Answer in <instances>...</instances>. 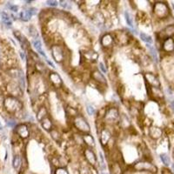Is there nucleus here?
Listing matches in <instances>:
<instances>
[{"label": "nucleus", "instance_id": "18", "mask_svg": "<svg viewBox=\"0 0 174 174\" xmlns=\"http://www.w3.org/2000/svg\"><path fill=\"white\" fill-rule=\"evenodd\" d=\"M83 140H84V144H86V146H88L89 147H93L95 146V140L93 139V137L90 134H85L83 136Z\"/></svg>", "mask_w": 174, "mask_h": 174}, {"label": "nucleus", "instance_id": "35", "mask_svg": "<svg viewBox=\"0 0 174 174\" xmlns=\"http://www.w3.org/2000/svg\"><path fill=\"white\" fill-rule=\"evenodd\" d=\"M99 68H100V70H101L102 72H103L104 73L107 72V69H106V65H105V64H104V63H102V62L99 63Z\"/></svg>", "mask_w": 174, "mask_h": 174}, {"label": "nucleus", "instance_id": "42", "mask_svg": "<svg viewBox=\"0 0 174 174\" xmlns=\"http://www.w3.org/2000/svg\"><path fill=\"white\" fill-rule=\"evenodd\" d=\"M0 130H3V125L1 123H0Z\"/></svg>", "mask_w": 174, "mask_h": 174}, {"label": "nucleus", "instance_id": "40", "mask_svg": "<svg viewBox=\"0 0 174 174\" xmlns=\"http://www.w3.org/2000/svg\"><path fill=\"white\" fill-rule=\"evenodd\" d=\"M8 124H10V125H13V124H15V121L11 120V122H8Z\"/></svg>", "mask_w": 174, "mask_h": 174}, {"label": "nucleus", "instance_id": "21", "mask_svg": "<svg viewBox=\"0 0 174 174\" xmlns=\"http://www.w3.org/2000/svg\"><path fill=\"white\" fill-rule=\"evenodd\" d=\"M147 48H148L149 51H150V54H151V56L152 57V59L156 62V63H157V62H158V57H157V51H156V49H155L154 47H152L151 45H147Z\"/></svg>", "mask_w": 174, "mask_h": 174}, {"label": "nucleus", "instance_id": "1", "mask_svg": "<svg viewBox=\"0 0 174 174\" xmlns=\"http://www.w3.org/2000/svg\"><path fill=\"white\" fill-rule=\"evenodd\" d=\"M153 13L159 18L164 19L170 16V8L165 2H156L153 6Z\"/></svg>", "mask_w": 174, "mask_h": 174}, {"label": "nucleus", "instance_id": "25", "mask_svg": "<svg viewBox=\"0 0 174 174\" xmlns=\"http://www.w3.org/2000/svg\"><path fill=\"white\" fill-rule=\"evenodd\" d=\"M20 17H21V19H22L23 21H29L30 19H31V15L29 13L28 10H26V11H21V13H20Z\"/></svg>", "mask_w": 174, "mask_h": 174}, {"label": "nucleus", "instance_id": "34", "mask_svg": "<svg viewBox=\"0 0 174 174\" xmlns=\"http://www.w3.org/2000/svg\"><path fill=\"white\" fill-rule=\"evenodd\" d=\"M29 13L31 15V17L34 16V15H36L37 14V12H38V9H36V8H34V7H31V8H30L28 10Z\"/></svg>", "mask_w": 174, "mask_h": 174}, {"label": "nucleus", "instance_id": "26", "mask_svg": "<svg viewBox=\"0 0 174 174\" xmlns=\"http://www.w3.org/2000/svg\"><path fill=\"white\" fill-rule=\"evenodd\" d=\"M124 18L127 23V25L130 27H133V23H132V18L131 17L130 13L128 11H124Z\"/></svg>", "mask_w": 174, "mask_h": 174}, {"label": "nucleus", "instance_id": "6", "mask_svg": "<svg viewBox=\"0 0 174 174\" xmlns=\"http://www.w3.org/2000/svg\"><path fill=\"white\" fill-rule=\"evenodd\" d=\"M5 106H6L7 111L11 112V113H15V112H17L21 108V104L17 98L10 97V98H8L6 99Z\"/></svg>", "mask_w": 174, "mask_h": 174}, {"label": "nucleus", "instance_id": "10", "mask_svg": "<svg viewBox=\"0 0 174 174\" xmlns=\"http://www.w3.org/2000/svg\"><path fill=\"white\" fill-rule=\"evenodd\" d=\"M100 43H101L103 47H105V48H111L113 46V43H114V38L111 34L107 33L102 37Z\"/></svg>", "mask_w": 174, "mask_h": 174}, {"label": "nucleus", "instance_id": "43", "mask_svg": "<svg viewBox=\"0 0 174 174\" xmlns=\"http://www.w3.org/2000/svg\"><path fill=\"white\" fill-rule=\"evenodd\" d=\"M172 8H173V10H174V4H172Z\"/></svg>", "mask_w": 174, "mask_h": 174}, {"label": "nucleus", "instance_id": "27", "mask_svg": "<svg viewBox=\"0 0 174 174\" xmlns=\"http://www.w3.org/2000/svg\"><path fill=\"white\" fill-rule=\"evenodd\" d=\"M20 164H21V158L19 156H15V157H13V161H12V165H13V167L14 168H18V166L20 165Z\"/></svg>", "mask_w": 174, "mask_h": 174}, {"label": "nucleus", "instance_id": "14", "mask_svg": "<svg viewBox=\"0 0 174 174\" xmlns=\"http://www.w3.org/2000/svg\"><path fill=\"white\" fill-rule=\"evenodd\" d=\"M146 79L147 82L152 85V87H160V82L154 74L151 72L146 73Z\"/></svg>", "mask_w": 174, "mask_h": 174}, {"label": "nucleus", "instance_id": "16", "mask_svg": "<svg viewBox=\"0 0 174 174\" xmlns=\"http://www.w3.org/2000/svg\"><path fill=\"white\" fill-rule=\"evenodd\" d=\"M149 134H150V136L152 137L153 139H157L161 138V136L163 134V131H162L161 128L157 127V126H153V127L150 128Z\"/></svg>", "mask_w": 174, "mask_h": 174}, {"label": "nucleus", "instance_id": "17", "mask_svg": "<svg viewBox=\"0 0 174 174\" xmlns=\"http://www.w3.org/2000/svg\"><path fill=\"white\" fill-rule=\"evenodd\" d=\"M32 45H33L34 48L37 50V51L41 54L43 57H45V59H47V57H46V54H45V52L43 51V45H42V42L40 41L39 39H35L32 42Z\"/></svg>", "mask_w": 174, "mask_h": 174}, {"label": "nucleus", "instance_id": "41", "mask_svg": "<svg viewBox=\"0 0 174 174\" xmlns=\"http://www.w3.org/2000/svg\"><path fill=\"white\" fill-rule=\"evenodd\" d=\"M172 172H173L174 173V163L172 165Z\"/></svg>", "mask_w": 174, "mask_h": 174}, {"label": "nucleus", "instance_id": "38", "mask_svg": "<svg viewBox=\"0 0 174 174\" xmlns=\"http://www.w3.org/2000/svg\"><path fill=\"white\" fill-rule=\"evenodd\" d=\"M20 57H21V58H22L23 60H25V55H24V52H20Z\"/></svg>", "mask_w": 174, "mask_h": 174}, {"label": "nucleus", "instance_id": "19", "mask_svg": "<svg viewBox=\"0 0 174 174\" xmlns=\"http://www.w3.org/2000/svg\"><path fill=\"white\" fill-rule=\"evenodd\" d=\"M41 124H42V127L46 131H51L52 130V121L48 117L45 118L41 121Z\"/></svg>", "mask_w": 174, "mask_h": 174}, {"label": "nucleus", "instance_id": "32", "mask_svg": "<svg viewBox=\"0 0 174 174\" xmlns=\"http://www.w3.org/2000/svg\"><path fill=\"white\" fill-rule=\"evenodd\" d=\"M7 7L11 10V11H14V12H17V10H18V7L17 6H14V5H12L11 3H8L7 4Z\"/></svg>", "mask_w": 174, "mask_h": 174}, {"label": "nucleus", "instance_id": "3", "mask_svg": "<svg viewBox=\"0 0 174 174\" xmlns=\"http://www.w3.org/2000/svg\"><path fill=\"white\" fill-rule=\"evenodd\" d=\"M73 124L76 127V129H78L81 132L87 133L91 131L90 124L83 116H80V115L76 116L73 119Z\"/></svg>", "mask_w": 174, "mask_h": 174}, {"label": "nucleus", "instance_id": "12", "mask_svg": "<svg viewBox=\"0 0 174 174\" xmlns=\"http://www.w3.org/2000/svg\"><path fill=\"white\" fill-rule=\"evenodd\" d=\"M112 138V134L111 132L106 128H103L100 131V133H99V139H100V142L103 146H106L108 144V142L110 141Z\"/></svg>", "mask_w": 174, "mask_h": 174}, {"label": "nucleus", "instance_id": "4", "mask_svg": "<svg viewBox=\"0 0 174 174\" xmlns=\"http://www.w3.org/2000/svg\"><path fill=\"white\" fill-rule=\"evenodd\" d=\"M133 168L137 172H152V173H156L157 171V166L148 161L139 162L135 165Z\"/></svg>", "mask_w": 174, "mask_h": 174}, {"label": "nucleus", "instance_id": "31", "mask_svg": "<svg viewBox=\"0 0 174 174\" xmlns=\"http://www.w3.org/2000/svg\"><path fill=\"white\" fill-rule=\"evenodd\" d=\"M79 172H80V174H91V170L88 167H86V166H83V167H81L80 170H79Z\"/></svg>", "mask_w": 174, "mask_h": 174}, {"label": "nucleus", "instance_id": "29", "mask_svg": "<svg viewBox=\"0 0 174 174\" xmlns=\"http://www.w3.org/2000/svg\"><path fill=\"white\" fill-rule=\"evenodd\" d=\"M30 34H31L33 38H36V39H38V37H39L38 31H37V29L35 28L34 26H31V27H30Z\"/></svg>", "mask_w": 174, "mask_h": 174}, {"label": "nucleus", "instance_id": "36", "mask_svg": "<svg viewBox=\"0 0 174 174\" xmlns=\"http://www.w3.org/2000/svg\"><path fill=\"white\" fill-rule=\"evenodd\" d=\"M58 3H59V5H60V6H61L62 8H65V9H66V8H67V6H68L67 1H64V0H61V1H59Z\"/></svg>", "mask_w": 174, "mask_h": 174}, {"label": "nucleus", "instance_id": "22", "mask_svg": "<svg viewBox=\"0 0 174 174\" xmlns=\"http://www.w3.org/2000/svg\"><path fill=\"white\" fill-rule=\"evenodd\" d=\"M0 15H1L2 21L5 23L6 25L11 26V24H12V21L11 20V17H10V16H9L7 13H6V12H1V13H0Z\"/></svg>", "mask_w": 174, "mask_h": 174}, {"label": "nucleus", "instance_id": "24", "mask_svg": "<svg viewBox=\"0 0 174 174\" xmlns=\"http://www.w3.org/2000/svg\"><path fill=\"white\" fill-rule=\"evenodd\" d=\"M98 54L95 51H88V52H85V57L87 60H90V61H95L98 59V57H93V55Z\"/></svg>", "mask_w": 174, "mask_h": 174}, {"label": "nucleus", "instance_id": "9", "mask_svg": "<svg viewBox=\"0 0 174 174\" xmlns=\"http://www.w3.org/2000/svg\"><path fill=\"white\" fill-rule=\"evenodd\" d=\"M49 80H50L51 84H52L54 87H56V88H59L60 86H62V84H63V81H62V79L60 78V76L57 72H50Z\"/></svg>", "mask_w": 174, "mask_h": 174}, {"label": "nucleus", "instance_id": "23", "mask_svg": "<svg viewBox=\"0 0 174 174\" xmlns=\"http://www.w3.org/2000/svg\"><path fill=\"white\" fill-rule=\"evenodd\" d=\"M159 157H160V159H161V161H162V163L164 164L165 166H169L171 165V159L166 153H161Z\"/></svg>", "mask_w": 174, "mask_h": 174}, {"label": "nucleus", "instance_id": "30", "mask_svg": "<svg viewBox=\"0 0 174 174\" xmlns=\"http://www.w3.org/2000/svg\"><path fill=\"white\" fill-rule=\"evenodd\" d=\"M55 174H69L68 171L64 167H58L55 171Z\"/></svg>", "mask_w": 174, "mask_h": 174}, {"label": "nucleus", "instance_id": "13", "mask_svg": "<svg viewBox=\"0 0 174 174\" xmlns=\"http://www.w3.org/2000/svg\"><path fill=\"white\" fill-rule=\"evenodd\" d=\"M16 132L18 136H20L23 139H26L28 138L30 135V131H29L28 126L26 124H19L17 125L16 128Z\"/></svg>", "mask_w": 174, "mask_h": 174}, {"label": "nucleus", "instance_id": "33", "mask_svg": "<svg viewBox=\"0 0 174 174\" xmlns=\"http://www.w3.org/2000/svg\"><path fill=\"white\" fill-rule=\"evenodd\" d=\"M46 4L49 6L55 7V6H57L58 2H57V1H55V0H48V1H46Z\"/></svg>", "mask_w": 174, "mask_h": 174}, {"label": "nucleus", "instance_id": "7", "mask_svg": "<svg viewBox=\"0 0 174 174\" xmlns=\"http://www.w3.org/2000/svg\"><path fill=\"white\" fill-rule=\"evenodd\" d=\"M162 50L166 53L174 52V39L172 38H167L162 42Z\"/></svg>", "mask_w": 174, "mask_h": 174}, {"label": "nucleus", "instance_id": "37", "mask_svg": "<svg viewBox=\"0 0 174 174\" xmlns=\"http://www.w3.org/2000/svg\"><path fill=\"white\" fill-rule=\"evenodd\" d=\"M162 174H174V173L172 172H171L170 170H168V169L164 168L163 170H162Z\"/></svg>", "mask_w": 174, "mask_h": 174}, {"label": "nucleus", "instance_id": "15", "mask_svg": "<svg viewBox=\"0 0 174 174\" xmlns=\"http://www.w3.org/2000/svg\"><path fill=\"white\" fill-rule=\"evenodd\" d=\"M174 36V24H169L162 31L161 39L164 40L167 38H172Z\"/></svg>", "mask_w": 174, "mask_h": 174}, {"label": "nucleus", "instance_id": "5", "mask_svg": "<svg viewBox=\"0 0 174 174\" xmlns=\"http://www.w3.org/2000/svg\"><path fill=\"white\" fill-rule=\"evenodd\" d=\"M119 118H120V115H119V112H118V110L117 108H115V107H110V108H108L107 110H106L105 120L106 121L107 123H117Z\"/></svg>", "mask_w": 174, "mask_h": 174}, {"label": "nucleus", "instance_id": "28", "mask_svg": "<svg viewBox=\"0 0 174 174\" xmlns=\"http://www.w3.org/2000/svg\"><path fill=\"white\" fill-rule=\"evenodd\" d=\"M86 112L88 113V115L89 116H92V115H94L96 113V110L94 107L92 106H91V105H87L86 106Z\"/></svg>", "mask_w": 174, "mask_h": 174}, {"label": "nucleus", "instance_id": "20", "mask_svg": "<svg viewBox=\"0 0 174 174\" xmlns=\"http://www.w3.org/2000/svg\"><path fill=\"white\" fill-rule=\"evenodd\" d=\"M139 37L142 41H144L145 43H146L147 45H152L153 40H152V38L150 36V35H147L145 32H141L139 33Z\"/></svg>", "mask_w": 174, "mask_h": 174}, {"label": "nucleus", "instance_id": "39", "mask_svg": "<svg viewBox=\"0 0 174 174\" xmlns=\"http://www.w3.org/2000/svg\"><path fill=\"white\" fill-rule=\"evenodd\" d=\"M171 107H172V110L173 111L174 113V100H172V101L171 102Z\"/></svg>", "mask_w": 174, "mask_h": 174}, {"label": "nucleus", "instance_id": "8", "mask_svg": "<svg viewBox=\"0 0 174 174\" xmlns=\"http://www.w3.org/2000/svg\"><path fill=\"white\" fill-rule=\"evenodd\" d=\"M84 157H85L86 161L91 165H95L97 162H98L96 154L92 151V149H91V148H86L84 150Z\"/></svg>", "mask_w": 174, "mask_h": 174}, {"label": "nucleus", "instance_id": "11", "mask_svg": "<svg viewBox=\"0 0 174 174\" xmlns=\"http://www.w3.org/2000/svg\"><path fill=\"white\" fill-rule=\"evenodd\" d=\"M91 77H92V79H93L94 81H96L97 83H98L99 84H107V81L106 78H105V76L98 70L93 71L91 72Z\"/></svg>", "mask_w": 174, "mask_h": 174}, {"label": "nucleus", "instance_id": "2", "mask_svg": "<svg viewBox=\"0 0 174 174\" xmlns=\"http://www.w3.org/2000/svg\"><path fill=\"white\" fill-rule=\"evenodd\" d=\"M51 56L55 62L60 64L65 61V48L59 45H54L51 47Z\"/></svg>", "mask_w": 174, "mask_h": 174}]
</instances>
